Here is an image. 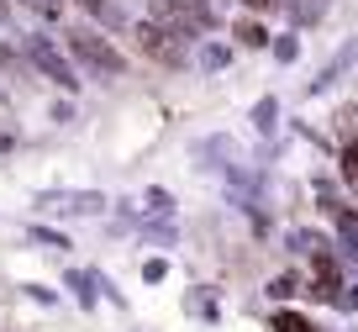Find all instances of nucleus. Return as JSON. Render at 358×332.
<instances>
[{
    "label": "nucleus",
    "mask_w": 358,
    "mask_h": 332,
    "mask_svg": "<svg viewBox=\"0 0 358 332\" xmlns=\"http://www.w3.org/2000/svg\"><path fill=\"white\" fill-rule=\"evenodd\" d=\"M22 290H27V296L37 300V306H53V300H58V296H53V290H48V285H22Z\"/></svg>",
    "instance_id": "nucleus-24"
},
{
    "label": "nucleus",
    "mask_w": 358,
    "mask_h": 332,
    "mask_svg": "<svg viewBox=\"0 0 358 332\" xmlns=\"http://www.w3.org/2000/svg\"><path fill=\"white\" fill-rule=\"evenodd\" d=\"M322 6H327V0H290V16H295L301 27H311L316 16H322Z\"/></svg>",
    "instance_id": "nucleus-14"
},
{
    "label": "nucleus",
    "mask_w": 358,
    "mask_h": 332,
    "mask_svg": "<svg viewBox=\"0 0 358 332\" xmlns=\"http://www.w3.org/2000/svg\"><path fill=\"white\" fill-rule=\"evenodd\" d=\"M22 53H27V64H32L37 74H48L58 90H79L74 64H69V53H58V43H53V37H43V32H27Z\"/></svg>",
    "instance_id": "nucleus-2"
},
{
    "label": "nucleus",
    "mask_w": 358,
    "mask_h": 332,
    "mask_svg": "<svg viewBox=\"0 0 358 332\" xmlns=\"http://www.w3.org/2000/svg\"><path fill=\"white\" fill-rule=\"evenodd\" d=\"M69 53L79 58L85 69H95V74H106V79H116L127 69V58H122V48L111 43V37H101V32H90V27H79V32H69Z\"/></svg>",
    "instance_id": "nucleus-1"
},
{
    "label": "nucleus",
    "mask_w": 358,
    "mask_h": 332,
    "mask_svg": "<svg viewBox=\"0 0 358 332\" xmlns=\"http://www.w3.org/2000/svg\"><path fill=\"white\" fill-rule=\"evenodd\" d=\"M37 206L53 216H101L106 195L101 190H48V195H37Z\"/></svg>",
    "instance_id": "nucleus-4"
},
{
    "label": "nucleus",
    "mask_w": 358,
    "mask_h": 332,
    "mask_svg": "<svg viewBox=\"0 0 358 332\" xmlns=\"http://www.w3.org/2000/svg\"><path fill=\"white\" fill-rule=\"evenodd\" d=\"M337 306H343V311H358V285H343V290H337Z\"/></svg>",
    "instance_id": "nucleus-25"
},
{
    "label": "nucleus",
    "mask_w": 358,
    "mask_h": 332,
    "mask_svg": "<svg viewBox=\"0 0 358 332\" xmlns=\"http://www.w3.org/2000/svg\"><path fill=\"white\" fill-rule=\"evenodd\" d=\"M0 69H6V74H11V79H22V74H27V69H32V64H27V53H16L11 43H0Z\"/></svg>",
    "instance_id": "nucleus-12"
},
{
    "label": "nucleus",
    "mask_w": 358,
    "mask_h": 332,
    "mask_svg": "<svg viewBox=\"0 0 358 332\" xmlns=\"http://www.w3.org/2000/svg\"><path fill=\"white\" fill-rule=\"evenodd\" d=\"M243 6H253V11H268V6H274V0H243Z\"/></svg>",
    "instance_id": "nucleus-27"
},
{
    "label": "nucleus",
    "mask_w": 358,
    "mask_h": 332,
    "mask_svg": "<svg viewBox=\"0 0 358 332\" xmlns=\"http://www.w3.org/2000/svg\"><path fill=\"white\" fill-rule=\"evenodd\" d=\"M337 127H343L348 143H353V132H358V106H343V111H337Z\"/></svg>",
    "instance_id": "nucleus-21"
},
{
    "label": "nucleus",
    "mask_w": 358,
    "mask_h": 332,
    "mask_svg": "<svg viewBox=\"0 0 358 332\" xmlns=\"http://www.w3.org/2000/svg\"><path fill=\"white\" fill-rule=\"evenodd\" d=\"M232 37L243 48H268V32H264V22H253V16H243V22L232 27Z\"/></svg>",
    "instance_id": "nucleus-7"
},
{
    "label": "nucleus",
    "mask_w": 358,
    "mask_h": 332,
    "mask_svg": "<svg viewBox=\"0 0 358 332\" xmlns=\"http://www.w3.org/2000/svg\"><path fill=\"white\" fill-rule=\"evenodd\" d=\"M148 243H174V227H143Z\"/></svg>",
    "instance_id": "nucleus-26"
},
{
    "label": "nucleus",
    "mask_w": 358,
    "mask_h": 332,
    "mask_svg": "<svg viewBox=\"0 0 358 332\" xmlns=\"http://www.w3.org/2000/svg\"><path fill=\"white\" fill-rule=\"evenodd\" d=\"M343 179L358 190V143H343Z\"/></svg>",
    "instance_id": "nucleus-18"
},
{
    "label": "nucleus",
    "mask_w": 358,
    "mask_h": 332,
    "mask_svg": "<svg viewBox=\"0 0 358 332\" xmlns=\"http://www.w3.org/2000/svg\"><path fill=\"white\" fill-rule=\"evenodd\" d=\"M143 200H148V211H153V216H174V195H169V190H158V185H153Z\"/></svg>",
    "instance_id": "nucleus-15"
},
{
    "label": "nucleus",
    "mask_w": 358,
    "mask_h": 332,
    "mask_svg": "<svg viewBox=\"0 0 358 332\" xmlns=\"http://www.w3.org/2000/svg\"><path fill=\"white\" fill-rule=\"evenodd\" d=\"M268 332H316L311 321L301 317V311H274V321H268Z\"/></svg>",
    "instance_id": "nucleus-9"
},
{
    "label": "nucleus",
    "mask_w": 358,
    "mask_h": 332,
    "mask_svg": "<svg viewBox=\"0 0 358 332\" xmlns=\"http://www.w3.org/2000/svg\"><path fill=\"white\" fill-rule=\"evenodd\" d=\"M164 275H169V258H148V264H143V279H148V285H158Z\"/></svg>",
    "instance_id": "nucleus-22"
},
{
    "label": "nucleus",
    "mask_w": 358,
    "mask_h": 332,
    "mask_svg": "<svg viewBox=\"0 0 358 332\" xmlns=\"http://www.w3.org/2000/svg\"><path fill=\"white\" fill-rule=\"evenodd\" d=\"M22 6H32L43 22H58V16H64V0H22Z\"/></svg>",
    "instance_id": "nucleus-19"
},
{
    "label": "nucleus",
    "mask_w": 358,
    "mask_h": 332,
    "mask_svg": "<svg viewBox=\"0 0 358 332\" xmlns=\"http://www.w3.org/2000/svg\"><path fill=\"white\" fill-rule=\"evenodd\" d=\"M32 243H43V248H69V237L53 233V227H32Z\"/></svg>",
    "instance_id": "nucleus-20"
},
{
    "label": "nucleus",
    "mask_w": 358,
    "mask_h": 332,
    "mask_svg": "<svg viewBox=\"0 0 358 332\" xmlns=\"http://www.w3.org/2000/svg\"><path fill=\"white\" fill-rule=\"evenodd\" d=\"M274 116H280V100L264 95V100L253 106V127H258V132H274Z\"/></svg>",
    "instance_id": "nucleus-11"
},
{
    "label": "nucleus",
    "mask_w": 358,
    "mask_h": 332,
    "mask_svg": "<svg viewBox=\"0 0 358 332\" xmlns=\"http://www.w3.org/2000/svg\"><path fill=\"white\" fill-rule=\"evenodd\" d=\"M6 16H11V6H6V0H0V22H6Z\"/></svg>",
    "instance_id": "nucleus-28"
},
{
    "label": "nucleus",
    "mask_w": 358,
    "mask_h": 332,
    "mask_svg": "<svg viewBox=\"0 0 358 332\" xmlns=\"http://www.w3.org/2000/svg\"><path fill=\"white\" fill-rule=\"evenodd\" d=\"M201 64H206V69H227V64H232V48L206 43V48H201Z\"/></svg>",
    "instance_id": "nucleus-16"
},
{
    "label": "nucleus",
    "mask_w": 358,
    "mask_h": 332,
    "mask_svg": "<svg viewBox=\"0 0 358 332\" xmlns=\"http://www.w3.org/2000/svg\"><path fill=\"white\" fill-rule=\"evenodd\" d=\"M268 296H274V300H295V296H301V279H295V275H274V279H268Z\"/></svg>",
    "instance_id": "nucleus-13"
},
{
    "label": "nucleus",
    "mask_w": 358,
    "mask_h": 332,
    "mask_svg": "<svg viewBox=\"0 0 358 332\" xmlns=\"http://www.w3.org/2000/svg\"><path fill=\"white\" fill-rule=\"evenodd\" d=\"M295 53H301V43H295V37H280V43H274V58H280V64H290Z\"/></svg>",
    "instance_id": "nucleus-23"
},
{
    "label": "nucleus",
    "mask_w": 358,
    "mask_h": 332,
    "mask_svg": "<svg viewBox=\"0 0 358 332\" xmlns=\"http://www.w3.org/2000/svg\"><path fill=\"white\" fill-rule=\"evenodd\" d=\"M316 279H327V285H343V269H337L332 254H316Z\"/></svg>",
    "instance_id": "nucleus-17"
},
{
    "label": "nucleus",
    "mask_w": 358,
    "mask_h": 332,
    "mask_svg": "<svg viewBox=\"0 0 358 332\" xmlns=\"http://www.w3.org/2000/svg\"><path fill=\"white\" fill-rule=\"evenodd\" d=\"M132 37H137V48H143V53L153 58V64H169V69H179L185 58H190V53H185V43H179L174 32H164L158 22H137V27H132Z\"/></svg>",
    "instance_id": "nucleus-3"
},
{
    "label": "nucleus",
    "mask_w": 358,
    "mask_h": 332,
    "mask_svg": "<svg viewBox=\"0 0 358 332\" xmlns=\"http://www.w3.org/2000/svg\"><path fill=\"white\" fill-rule=\"evenodd\" d=\"M290 243H295V254H322V248H327V237L322 233H311V227H295V233H290Z\"/></svg>",
    "instance_id": "nucleus-8"
},
{
    "label": "nucleus",
    "mask_w": 358,
    "mask_h": 332,
    "mask_svg": "<svg viewBox=\"0 0 358 332\" xmlns=\"http://www.w3.org/2000/svg\"><path fill=\"white\" fill-rule=\"evenodd\" d=\"M64 285L69 290H74V300H79V306H95V269H69V275H64Z\"/></svg>",
    "instance_id": "nucleus-6"
},
{
    "label": "nucleus",
    "mask_w": 358,
    "mask_h": 332,
    "mask_svg": "<svg viewBox=\"0 0 358 332\" xmlns=\"http://www.w3.org/2000/svg\"><path fill=\"white\" fill-rule=\"evenodd\" d=\"M332 227H337V237H343L348 264L358 269V211H353V206H337V211H332Z\"/></svg>",
    "instance_id": "nucleus-5"
},
{
    "label": "nucleus",
    "mask_w": 358,
    "mask_h": 332,
    "mask_svg": "<svg viewBox=\"0 0 358 332\" xmlns=\"http://www.w3.org/2000/svg\"><path fill=\"white\" fill-rule=\"evenodd\" d=\"M79 6H85V11H90V16H95V22H106V27H122V22H127V16H122V11H116L111 0H79Z\"/></svg>",
    "instance_id": "nucleus-10"
}]
</instances>
